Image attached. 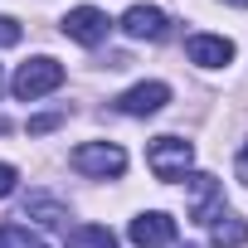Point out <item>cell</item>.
I'll use <instances>...</instances> for the list:
<instances>
[{"instance_id":"15","label":"cell","mask_w":248,"mask_h":248,"mask_svg":"<svg viewBox=\"0 0 248 248\" xmlns=\"http://www.w3.org/2000/svg\"><path fill=\"white\" fill-rule=\"evenodd\" d=\"M15 185H20V170L0 161V200H5V195H15Z\"/></svg>"},{"instance_id":"7","label":"cell","mask_w":248,"mask_h":248,"mask_svg":"<svg viewBox=\"0 0 248 248\" xmlns=\"http://www.w3.org/2000/svg\"><path fill=\"white\" fill-rule=\"evenodd\" d=\"M170 102V88L166 83H137V88H127L117 97V112H127V117H151V112H161Z\"/></svg>"},{"instance_id":"6","label":"cell","mask_w":248,"mask_h":248,"mask_svg":"<svg viewBox=\"0 0 248 248\" xmlns=\"http://www.w3.org/2000/svg\"><path fill=\"white\" fill-rule=\"evenodd\" d=\"M63 34L93 49V44H102V39H107V15H102L97 5H78V10H68V15H63Z\"/></svg>"},{"instance_id":"20","label":"cell","mask_w":248,"mask_h":248,"mask_svg":"<svg viewBox=\"0 0 248 248\" xmlns=\"http://www.w3.org/2000/svg\"><path fill=\"white\" fill-rule=\"evenodd\" d=\"M185 248H195V243H185Z\"/></svg>"},{"instance_id":"2","label":"cell","mask_w":248,"mask_h":248,"mask_svg":"<svg viewBox=\"0 0 248 248\" xmlns=\"http://www.w3.org/2000/svg\"><path fill=\"white\" fill-rule=\"evenodd\" d=\"M146 166L156 180H185L190 166H195V146L180 141V137H156L151 151H146Z\"/></svg>"},{"instance_id":"19","label":"cell","mask_w":248,"mask_h":248,"mask_svg":"<svg viewBox=\"0 0 248 248\" xmlns=\"http://www.w3.org/2000/svg\"><path fill=\"white\" fill-rule=\"evenodd\" d=\"M229 5H243V10H248V0H229Z\"/></svg>"},{"instance_id":"13","label":"cell","mask_w":248,"mask_h":248,"mask_svg":"<svg viewBox=\"0 0 248 248\" xmlns=\"http://www.w3.org/2000/svg\"><path fill=\"white\" fill-rule=\"evenodd\" d=\"M0 248H49L39 233H30L25 224H0Z\"/></svg>"},{"instance_id":"1","label":"cell","mask_w":248,"mask_h":248,"mask_svg":"<svg viewBox=\"0 0 248 248\" xmlns=\"http://www.w3.org/2000/svg\"><path fill=\"white\" fill-rule=\"evenodd\" d=\"M15 97L20 102H34V97H44V93H54V88H63V63L59 59H49V54H39V59H30V63H20V73H15Z\"/></svg>"},{"instance_id":"9","label":"cell","mask_w":248,"mask_h":248,"mask_svg":"<svg viewBox=\"0 0 248 248\" xmlns=\"http://www.w3.org/2000/svg\"><path fill=\"white\" fill-rule=\"evenodd\" d=\"M166 10H156V5H132L127 15H122V30H127L132 39H166Z\"/></svg>"},{"instance_id":"3","label":"cell","mask_w":248,"mask_h":248,"mask_svg":"<svg viewBox=\"0 0 248 248\" xmlns=\"http://www.w3.org/2000/svg\"><path fill=\"white\" fill-rule=\"evenodd\" d=\"M73 170L78 175H93V180H117L122 170H127V151L122 146H112V141H83L78 151H73Z\"/></svg>"},{"instance_id":"12","label":"cell","mask_w":248,"mask_h":248,"mask_svg":"<svg viewBox=\"0 0 248 248\" xmlns=\"http://www.w3.org/2000/svg\"><path fill=\"white\" fill-rule=\"evenodd\" d=\"M63 243L68 248H117V233L102 229V224H78V229H68Z\"/></svg>"},{"instance_id":"17","label":"cell","mask_w":248,"mask_h":248,"mask_svg":"<svg viewBox=\"0 0 248 248\" xmlns=\"http://www.w3.org/2000/svg\"><path fill=\"white\" fill-rule=\"evenodd\" d=\"M233 175L248 185V141H243V151H238V161H233Z\"/></svg>"},{"instance_id":"10","label":"cell","mask_w":248,"mask_h":248,"mask_svg":"<svg viewBox=\"0 0 248 248\" xmlns=\"http://www.w3.org/2000/svg\"><path fill=\"white\" fill-rule=\"evenodd\" d=\"M209 238H214V248H243L248 243V219H238V214H219L214 224H209Z\"/></svg>"},{"instance_id":"16","label":"cell","mask_w":248,"mask_h":248,"mask_svg":"<svg viewBox=\"0 0 248 248\" xmlns=\"http://www.w3.org/2000/svg\"><path fill=\"white\" fill-rule=\"evenodd\" d=\"M59 122H63L59 112H49V117H30V137H44V132H54Z\"/></svg>"},{"instance_id":"4","label":"cell","mask_w":248,"mask_h":248,"mask_svg":"<svg viewBox=\"0 0 248 248\" xmlns=\"http://www.w3.org/2000/svg\"><path fill=\"white\" fill-rule=\"evenodd\" d=\"M224 214V190L214 175H190V219L195 224H214Z\"/></svg>"},{"instance_id":"14","label":"cell","mask_w":248,"mask_h":248,"mask_svg":"<svg viewBox=\"0 0 248 248\" xmlns=\"http://www.w3.org/2000/svg\"><path fill=\"white\" fill-rule=\"evenodd\" d=\"M20 34H25V30H20L10 15H0V49H15V44H20Z\"/></svg>"},{"instance_id":"11","label":"cell","mask_w":248,"mask_h":248,"mask_svg":"<svg viewBox=\"0 0 248 248\" xmlns=\"http://www.w3.org/2000/svg\"><path fill=\"white\" fill-rule=\"evenodd\" d=\"M20 219H34V224H49V229H59V224H68V209H63L54 195H30Z\"/></svg>"},{"instance_id":"8","label":"cell","mask_w":248,"mask_h":248,"mask_svg":"<svg viewBox=\"0 0 248 248\" xmlns=\"http://www.w3.org/2000/svg\"><path fill=\"white\" fill-rule=\"evenodd\" d=\"M185 54H190V63H200V68H224V63L233 59V44H229L224 34H190V39H185Z\"/></svg>"},{"instance_id":"18","label":"cell","mask_w":248,"mask_h":248,"mask_svg":"<svg viewBox=\"0 0 248 248\" xmlns=\"http://www.w3.org/2000/svg\"><path fill=\"white\" fill-rule=\"evenodd\" d=\"M0 132H10V122H5V117H0Z\"/></svg>"},{"instance_id":"5","label":"cell","mask_w":248,"mask_h":248,"mask_svg":"<svg viewBox=\"0 0 248 248\" xmlns=\"http://www.w3.org/2000/svg\"><path fill=\"white\" fill-rule=\"evenodd\" d=\"M132 243H137V248H166V243H175V219H170L166 209L137 214V219H132Z\"/></svg>"}]
</instances>
